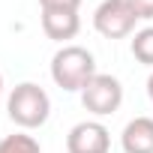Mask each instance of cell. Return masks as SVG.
Returning <instances> with one entry per match:
<instances>
[{
  "mask_svg": "<svg viewBox=\"0 0 153 153\" xmlns=\"http://www.w3.org/2000/svg\"><path fill=\"white\" fill-rule=\"evenodd\" d=\"M96 75V60L87 48L81 45H63L54 57H51V78L60 90L75 93L84 90V84Z\"/></svg>",
  "mask_w": 153,
  "mask_h": 153,
  "instance_id": "cell-1",
  "label": "cell"
},
{
  "mask_svg": "<svg viewBox=\"0 0 153 153\" xmlns=\"http://www.w3.org/2000/svg\"><path fill=\"white\" fill-rule=\"evenodd\" d=\"M6 114H9V120H12L15 126H21V129H39V126L48 120V114H51V99H48V93H45L39 84L24 81V84H18V87L9 93Z\"/></svg>",
  "mask_w": 153,
  "mask_h": 153,
  "instance_id": "cell-2",
  "label": "cell"
},
{
  "mask_svg": "<svg viewBox=\"0 0 153 153\" xmlns=\"http://www.w3.org/2000/svg\"><path fill=\"white\" fill-rule=\"evenodd\" d=\"M81 105L93 117H108V114H114L123 105V84L114 78V75L96 72L84 84V90H81Z\"/></svg>",
  "mask_w": 153,
  "mask_h": 153,
  "instance_id": "cell-3",
  "label": "cell"
},
{
  "mask_svg": "<svg viewBox=\"0 0 153 153\" xmlns=\"http://www.w3.org/2000/svg\"><path fill=\"white\" fill-rule=\"evenodd\" d=\"M138 15L132 12L129 0H102L93 12V27L105 39H126L135 30Z\"/></svg>",
  "mask_w": 153,
  "mask_h": 153,
  "instance_id": "cell-4",
  "label": "cell"
},
{
  "mask_svg": "<svg viewBox=\"0 0 153 153\" xmlns=\"http://www.w3.org/2000/svg\"><path fill=\"white\" fill-rule=\"evenodd\" d=\"M111 135L99 120H81L66 135V153H108Z\"/></svg>",
  "mask_w": 153,
  "mask_h": 153,
  "instance_id": "cell-5",
  "label": "cell"
},
{
  "mask_svg": "<svg viewBox=\"0 0 153 153\" xmlns=\"http://www.w3.org/2000/svg\"><path fill=\"white\" fill-rule=\"evenodd\" d=\"M42 30L54 42H69L78 36L81 18L78 12H69V9H42Z\"/></svg>",
  "mask_w": 153,
  "mask_h": 153,
  "instance_id": "cell-6",
  "label": "cell"
},
{
  "mask_svg": "<svg viewBox=\"0 0 153 153\" xmlns=\"http://www.w3.org/2000/svg\"><path fill=\"white\" fill-rule=\"evenodd\" d=\"M123 153H153V117H135L120 135Z\"/></svg>",
  "mask_w": 153,
  "mask_h": 153,
  "instance_id": "cell-7",
  "label": "cell"
},
{
  "mask_svg": "<svg viewBox=\"0 0 153 153\" xmlns=\"http://www.w3.org/2000/svg\"><path fill=\"white\" fill-rule=\"evenodd\" d=\"M0 153H42L39 141L27 132H15V135H6L0 138Z\"/></svg>",
  "mask_w": 153,
  "mask_h": 153,
  "instance_id": "cell-8",
  "label": "cell"
},
{
  "mask_svg": "<svg viewBox=\"0 0 153 153\" xmlns=\"http://www.w3.org/2000/svg\"><path fill=\"white\" fill-rule=\"evenodd\" d=\"M132 57L138 60V63H144V66H150L153 69V27H144V30H138L135 36H132Z\"/></svg>",
  "mask_w": 153,
  "mask_h": 153,
  "instance_id": "cell-9",
  "label": "cell"
},
{
  "mask_svg": "<svg viewBox=\"0 0 153 153\" xmlns=\"http://www.w3.org/2000/svg\"><path fill=\"white\" fill-rule=\"evenodd\" d=\"M129 6L138 15V21H150L153 18V0H129Z\"/></svg>",
  "mask_w": 153,
  "mask_h": 153,
  "instance_id": "cell-10",
  "label": "cell"
},
{
  "mask_svg": "<svg viewBox=\"0 0 153 153\" xmlns=\"http://www.w3.org/2000/svg\"><path fill=\"white\" fill-rule=\"evenodd\" d=\"M42 9H69V12H78L81 0H39Z\"/></svg>",
  "mask_w": 153,
  "mask_h": 153,
  "instance_id": "cell-11",
  "label": "cell"
},
{
  "mask_svg": "<svg viewBox=\"0 0 153 153\" xmlns=\"http://www.w3.org/2000/svg\"><path fill=\"white\" fill-rule=\"evenodd\" d=\"M147 96H150V102H153V72H150V78H147Z\"/></svg>",
  "mask_w": 153,
  "mask_h": 153,
  "instance_id": "cell-12",
  "label": "cell"
},
{
  "mask_svg": "<svg viewBox=\"0 0 153 153\" xmlns=\"http://www.w3.org/2000/svg\"><path fill=\"white\" fill-rule=\"evenodd\" d=\"M0 93H3V75H0Z\"/></svg>",
  "mask_w": 153,
  "mask_h": 153,
  "instance_id": "cell-13",
  "label": "cell"
}]
</instances>
